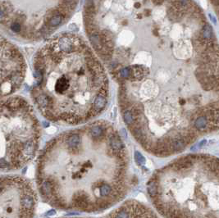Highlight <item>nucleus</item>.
<instances>
[{"label":"nucleus","instance_id":"nucleus-6","mask_svg":"<svg viewBox=\"0 0 219 218\" xmlns=\"http://www.w3.org/2000/svg\"><path fill=\"white\" fill-rule=\"evenodd\" d=\"M131 68V77L136 80H142L145 75V68L142 66H133Z\"/></svg>","mask_w":219,"mask_h":218},{"label":"nucleus","instance_id":"nucleus-3","mask_svg":"<svg viewBox=\"0 0 219 218\" xmlns=\"http://www.w3.org/2000/svg\"><path fill=\"white\" fill-rule=\"evenodd\" d=\"M169 144H170L171 153L181 152L186 147V144L184 142V140L181 139V137L180 135H176L174 137L169 138Z\"/></svg>","mask_w":219,"mask_h":218},{"label":"nucleus","instance_id":"nucleus-13","mask_svg":"<svg viewBox=\"0 0 219 218\" xmlns=\"http://www.w3.org/2000/svg\"><path fill=\"white\" fill-rule=\"evenodd\" d=\"M135 160L139 166H142L145 163V157L138 151H136V153H135Z\"/></svg>","mask_w":219,"mask_h":218},{"label":"nucleus","instance_id":"nucleus-17","mask_svg":"<svg viewBox=\"0 0 219 218\" xmlns=\"http://www.w3.org/2000/svg\"><path fill=\"white\" fill-rule=\"evenodd\" d=\"M55 214H56L55 210H50V211H48V212L46 213V216H48V217H52V216H54Z\"/></svg>","mask_w":219,"mask_h":218},{"label":"nucleus","instance_id":"nucleus-4","mask_svg":"<svg viewBox=\"0 0 219 218\" xmlns=\"http://www.w3.org/2000/svg\"><path fill=\"white\" fill-rule=\"evenodd\" d=\"M106 103H107V99L106 96L102 95V94H98L94 98V100L93 102V108L95 113L98 114L103 109L105 108Z\"/></svg>","mask_w":219,"mask_h":218},{"label":"nucleus","instance_id":"nucleus-19","mask_svg":"<svg viewBox=\"0 0 219 218\" xmlns=\"http://www.w3.org/2000/svg\"><path fill=\"white\" fill-rule=\"evenodd\" d=\"M135 7H136V8H140V3H135Z\"/></svg>","mask_w":219,"mask_h":218},{"label":"nucleus","instance_id":"nucleus-7","mask_svg":"<svg viewBox=\"0 0 219 218\" xmlns=\"http://www.w3.org/2000/svg\"><path fill=\"white\" fill-rule=\"evenodd\" d=\"M41 194L44 198H48L49 196L53 195V187L52 183L49 180H45L43 183L41 184V187H40Z\"/></svg>","mask_w":219,"mask_h":218},{"label":"nucleus","instance_id":"nucleus-11","mask_svg":"<svg viewBox=\"0 0 219 218\" xmlns=\"http://www.w3.org/2000/svg\"><path fill=\"white\" fill-rule=\"evenodd\" d=\"M123 120L130 128H132L133 126L134 122H135V119H134V117H133L130 109H127V110L123 111Z\"/></svg>","mask_w":219,"mask_h":218},{"label":"nucleus","instance_id":"nucleus-20","mask_svg":"<svg viewBox=\"0 0 219 218\" xmlns=\"http://www.w3.org/2000/svg\"><path fill=\"white\" fill-rule=\"evenodd\" d=\"M217 122H218V125H219V117L217 118Z\"/></svg>","mask_w":219,"mask_h":218},{"label":"nucleus","instance_id":"nucleus-16","mask_svg":"<svg viewBox=\"0 0 219 218\" xmlns=\"http://www.w3.org/2000/svg\"><path fill=\"white\" fill-rule=\"evenodd\" d=\"M209 18H210V20L213 22V23L214 24V25H216L217 24V20H216V18H215V17L213 16V15H212L211 13H209Z\"/></svg>","mask_w":219,"mask_h":218},{"label":"nucleus","instance_id":"nucleus-10","mask_svg":"<svg viewBox=\"0 0 219 218\" xmlns=\"http://www.w3.org/2000/svg\"><path fill=\"white\" fill-rule=\"evenodd\" d=\"M21 203H22V205L23 207V209L28 211V212H31V210L34 207V199H33L32 196L29 195V194H25L22 197Z\"/></svg>","mask_w":219,"mask_h":218},{"label":"nucleus","instance_id":"nucleus-9","mask_svg":"<svg viewBox=\"0 0 219 218\" xmlns=\"http://www.w3.org/2000/svg\"><path fill=\"white\" fill-rule=\"evenodd\" d=\"M195 128L199 131H204L208 128V120L204 116H199L194 123Z\"/></svg>","mask_w":219,"mask_h":218},{"label":"nucleus","instance_id":"nucleus-2","mask_svg":"<svg viewBox=\"0 0 219 218\" xmlns=\"http://www.w3.org/2000/svg\"><path fill=\"white\" fill-rule=\"evenodd\" d=\"M73 203L76 208H79L80 209H87L88 207L90 206L88 195L84 192H78L75 194Z\"/></svg>","mask_w":219,"mask_h":218},{"label":"nucleus","instance_id":"nucleus-1","mask_svg":"<svg viewBox=\"0 0 219 218\" xmlns=\"http://www.w3.org/2000/svg\"><path fill=\"white\" fill-rule=\"evenodd\" d=\"M108 142H109L110 148L113 151L114 153H117V156L120 152L124 151V144L120 139V137L117 134L112 133L109 135Z\"/></svg>","mask_w":219,"mask_h":218},{"label":"nucleus","instance_id":"nucleus-5","mask_svg":"<svg viewBox=\"0 0 219 218\" xmlns=\"http://www.w3.org/2000/svg\"><path fill=\"white\" fill-rule=\"evenodd\" d=\"M200 34H201L203 39L205 40V41L215 40V39H213V30L212 26L209 24H208V23H205L204 25Z\"/></svg>","mask_w":219,"mask_h":218},{"label":"nucleus","instance_id":"nucleus-12","mask_svg":"<svg viewBox=\"0 0 219 218\" xmlns=\"http://www.w3.org/2000/svg\"><path fill=\"white\" fill-rule=\"evenodd\" d=\"M112 191H113L112 187L108 184H103L99 187V193H100V195L102 197L109 196Z\"/></svg>","mask_w":219,"mask_h":218},{"label":"nucleus","instance_id":"nucleus-8","mask_svg":"<svg viewBox=\"0 0 219 218\" xmlns=\"http://www.w3.org/2000/svg\"><path fill=\"white\" fill-rule=\"evenodd\" d=\"M147 190H148V194H149V196L151 197L152 198H155L156 196L158 195V182L155 178H153L151 180H149V183L147 184Z\"/></svg>","mask_w":219,"mask_h":218},{"label":"nucleus","instance_id":"nucleus-14","mask_svg":"<svg viewBox=\"0 0 219 218\" xmlns=\"http://www.w3.org/2000/svg\"><path fill=\"white\" fill-rule=\"evenodd\" d=\"M120 75L123 79H127L131 77V68L130 67H125L120 71Z\"/></svg>","mask_w":219,"mask_h":218},{"label":"nucleus","instance_id":"nucleus-18","mask_svg":"<svg viewBox=\"0 0 219 218\" xmlns=\"http://www.w3.org/2000/svg\"><path fill=\"white\" fill-rule=\"evenodd\" d=\"M204 144H206V140H203V141H201L200 143H199V148H201V147H203Z\"/></svg>","mask_w":219,"mask_h":218},{"label":"nucleus","instance_id":"nucleus-15","mask_svg":"<svg viewBox=\"0 0 219 218\" xmlns=\"http://www.w3.org/2000/svg\"><path fill=\"white\" fill-rule=\"evenodd\" d=\"M115 218H130V216H129V213L127 212V210L122 209L117 213Z\"/></svg>","mask_w":219,"mask_h":218}]
</instances>
